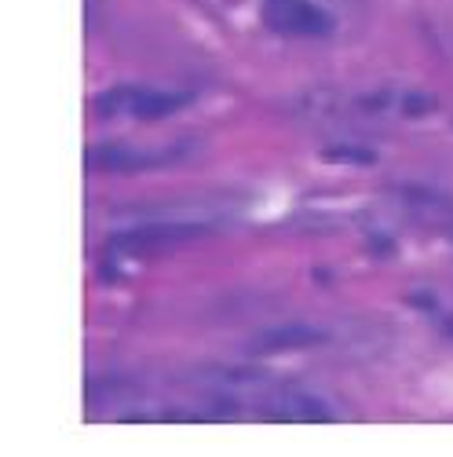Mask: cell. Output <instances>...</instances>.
Masks as SVG:
<instances>
[{"label": "cell", "mask_w": 453, "mask_h": 457, "mask_svg": "<svg viewBox=\"0 0 453 457\" xmlns=\"http://www.w3.org/2000/svg\"><path fill=\"white\" fill-rule=\"evenodd\" d=\"M205 235H212L209 223L169 220V223H143V227H132V231H121V235L110 238V245L118 253H146V249H176L186 242H198Z\"/></svg>", "instance_id": "cell-1"}, {"label": "cell", "mask_w": 453, "mask_h": 457, "mask_svg": "<svg viewBox=\"0 0 453 457\" xmlns=\"http://www.w3.org/2000/svg\"><path fill=\"white\" fill-rule=\"evenodd\" d=\"M268 26L278 33H296V37H322L329 33V15L308 4V0H271Z\"/></svg>", "instance_id": "cell-2"}, {"label": "cell", "mask_w": 453, "mask_h": 457, "mask_svg": "<svg viewBox=\"0 0 453 457\" xmlns=\"http://www.w3.org/2000/svg\"><path fill=\"white\" fill-rule=\"evenodd\" d=\"M259 410L268 417H282V421H333L329 406L308 392H275V399H268Z\"/></svg>", "instance_id": "cell-3"}, {"label": "cell", "mask_w": 453, "mask_h": 457, "mask_svg": "<svg viewBox=\"0 0 453 457\" xmlns=\"http://www.w3.org/2000/svg\"><path fill=\"white\" fill-rule=\"evenodd\" d=\"M172 162V154H136L125 146H92L88 150V169L92 172H139Z\"/></svg>", "instance_id": "cell-4"}, {"label": "cell", "mask_w": 453, "mask_h": 457, "mask_svg": "<svg viewBox=\"0 0 453 457\" xmlns=\"http://www.w3.org/2000/svg\"><path fill=\"white\" fill-rule=\"evenodd\" d=\"M318 340H325L322 329H311V326H278V329L259 333L252 345H249V352H256V355H275V352L311 348V345H318Z\"/></svg>", "instance_id": "cell-5"}, {"label": "cell", "mask_w": 453, "mask_h": 457, "mask_svg": "<svg viewBox=\"0 0 453 457\" xmlns=\"http://www.w3.org/2000/svg\"><path fill=\"white\" fill-rule=\"evenodd\" d=\"M191 103V96H172V92H146L139 88L136 103H132V118H143V121H158V118H169V113L183 110Z\"/></svg>", "instance_id": "cell-6"}, {"label": "cell", "mask_w": 453, "mask_h": 457, "mask_svg": "<svg viewBox=\"0 0 453 457\" xmlns=\"http://www.w3.org/2000/svg\"><path fill=\"white\" fill-rule=\"evenodd\" d=\"M136 96H139V88H113V92L99 96L95 113H99V118H113V113H132Z\"/></svg>", "instance_id": "cell-7"}, {"label": "cell", "mask_w": 453, "mask_h": 457, "mask_svg": "<svg viewBox=\"0 0 453 457\" xmlns=\"http://www.w3.org/2000/svg\"><path fill=\"white\" fill-rule=\"evenodd\" d=\"M325 162H348V165H373L376 154L366 146H329L325 150Z\"/></svg>", "instance_id": "cell-8"}, {"label": "cell", "mask_w": 453, "mask_h": 457, "mask_svg": "<svg viewBox=\"0 0 453 457\" xmlns=\"http://www.w3.org/2000/svg\"><path fill=\"white\" fill-rule=\"evenodd\" d=\"M402 110H406V113H428V110H435V99L413 92V96H406V99H402Z\"/></svg>", "instance_id": "cell-9"}]
</instances>
